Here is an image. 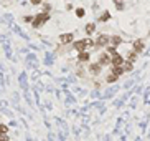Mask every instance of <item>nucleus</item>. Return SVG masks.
<instances>
[{
	"label": "nucleus",
	"instance_id": "1",
	"mask_svg": "<svg viewBox=\"0 0 150 141\" xmlns=\"http://www.w3.org/2000/svg\"><path fill=\"white\" fill-rule=\"evenodd\" d=\"M73 48L81 53V52H87V48H94V40L91 37H86V38H81V40H74L73 42Z\"/></svg>",
	"mask_w": 150,
	"mask_h": 141
},
{
	"label": "nucleus",
	"instance_id": "2",
	"mask_svg": "<svg viewBox=\"0 0 150 141\" xmlns=\"http://www.w3.org/2000/svg\"><path fill=\"white\" fill-rule=\"evenodd\" d=\"M50 18H51V15L48 14V12H40V14H36L35 17H33L32 25L35 28H41L46 22H50Z\"/></svg>",
	"mask_w": 150,
	"mask_h": 141
},
{
	"label": "nucleus",
	"instance_id": "3",
	"mask_svg": "<svg viewBox=\"0 0 150 141\" xmlns=\"http://www.w3.org/2000/svg\"><path fill=\"white\" fill-rule=\"evenodd\" d=\"M109 37H111V35H106V33L98 35L96 40H94V48H106L109 45Z\"/></svg>",
	"mask_w": 150,
	"mask_h": 141
},
{
	"label": "nucleus",
	"instance_id": "4",
	"mask_svg": "<svg viewBox=\"0 0 150 141\" xmlns=\"http://www.w3.org/2000/svg\"><path fill=\"white\" fill-rule=\"evenodd\" d=\"M124 61H125V58L119 53V52L111 57V65H112V67H122V65H124Z\"/></svg>",
	"mask_w": 150,
	"mask_h": 141
},
{
	"label": "nucleus",
	"instance_id": "5",
	"mask_svg": "<svg viewBox=\"0 0 150 141\" xmlns=\"http://www.w3.org/2000/svg\"><path fill=\"white\" fill-rule=\"evenodd\" d=\"M145 50V42L140 40V38H137V40H134V43H132V52H135V53H142Z\"/></svg>",
	"mask_w": 150,
	"mask_h": 141
},
{
	"label": "nucleus",
	"instance_id": "6",
	"mask_svg": "<svg viewBox=\"0 0 150 141\" xmlns=\"http://www.w3.org/2000/svg\"><path fill=\"white\" fill-rule=\"evenodd\" d=\"M87 70H89V73H91V75L99 76V75H101V72H102V67L99 65L98 61H92V63H89V65H87Z\"/></svg>",
	"mask_w": 150,
	"mask_h": 141
},
{
	"label": "nucleus",
	"instance_id": "7",
	"mask_svg": "<svg viewBox=\"0 0 150 141\" xmlns=\"http://www.w3.org/2000/svg\"><path fill=\"white\" fill-rule=\"evenodd\" d=\"M73 42H74V33H71V32L59 35V43L61 45H68V43H73Z\"/></svg>",
	"mask_w": 150,
	"mask_h": 141
},
{
	"label": "nucleus",
	"instance_id": "8",
	"mask_svg": "<svg viewBox=\"0 0 150 141\" xmlns=\"http://www.w3.org/2000/svg\"><path fill=\"white\" fill-rule=\"evenodd\" d=\"M98 63L101 65V67H107V65H111V55L106 53V52H102V53L99 55Z\"/></svg>",
	"mask_w": 150,
	"mask_h": 141
},
{
	"label": "nucleus",
	"instance_id": "9",
	"mask_svg": "<svg viewBox=\"0 0 150 141\" xmlns=\"http://www.w3.org/2000/svg\"><path fill=\"white\" fill-rule=\"evenodd\" d=\"M122 42H124V38L120 37V35H112V37H109V45H112V47L117 48L119 45H122Z\"/></svg>",
	"mask_w": 150,
	"mask_h": 141
},
{
	"label": "nucleus",
	"instance_id": "10",
	"mask_svg": "<svg viewBox=\"0 0 150 141\" xmlns=\"http://www.w3.org/2000/svg\"><path fill=\"white\" fill-rule=\"evenodd\" d=\"M91 60V53L89 52H81L78 53V63H87Z\"/></svg>",
	"mask_w": 150,
	"mask_h": 141
},
{
	"label": "nucleus",
	"instance_id": "11",
	"mask_svg": "<svg viewBox=\"0 0 150 141\" xmlns=\"http://www.w3.org/2000/svg\"><path fill=\"white\" fill-rule=\"evenodd\" d=\"M84 32L87 37H91V35H94V32H96V23L94 22H87L84 27Z\"/></svg>",
	"mask_w": 150,
	"mask_h": 141
},
{
	"label": "nucleus",
	"instance_id": "12",
	"mask_svg": "<svg viewBox=\"0 0 150 141\" xmlns=\"http://www.w3.org/2000/svg\"><path fill=\"white\" fill-rule=\"evenodd\" d=\"M109 20H111V12L109 10H104L102 15L98 18V22H101V23H106V22H109Z\"/></svg>",
	"mask_w": 150,
	"mask_h": 141
},
{
	"label": "nucleus",
	"instance_id": "13",
	"mask_svg": "<svg viewBox=\"0 0 150 141\" xmlns=\"http://www.w3.org/2000/svg\"><path fill=\"white\" fill-rule=\"evenodd\" d=\"M137 58H139V55L135 53V52H127V60L125 61H129V63H135V61H137Z\"/></svg>",
	"mask_w": 150,
	"mask_h": 141
},
{
	"label": "nucleus",
	"instance_id": "14",
	"mask_svg": "<svg viewBox=\"0 0 150 141\" xmlns=\"http://www.w3.org/2000/svg\"><path fill=\"white\" fill-rule=\"evenodd\" d=\"M111 73H114V75H117V76H120V75H124L125 72H124V67H112L111 65Z\"/></svg>",
	"mask_w": 150,
	"mask_h": 141
},
{
	"label": "nucleus",
	"instance_id": "15",
	"mask_svg": "<svg viewBox=\"0 0 150 141\" xmlns=\"http://www.w3.org/2000/svg\"><path fill=\"white\" fill-rule=\"evenodd\" d=\"M74 15H76L78 18H84V15H86V8H84V7H78V8H74Z\"/></svg>",
	"mask_w": 150,
	"mask_h": 141
},
{
	"label": "nucleus",
	"instance_id": "16",
	"mask_svg": "<svg viewBox=\"0 0 150 141\" xmlns=\"http://www.w3.org/2000/svg\"><path fill=\"white\" fill-rule=\"evenodd\" d=\"M117 80H119V76H117V75H114V73H109L107 76H106V83H109V85L116 83Z\"/></svg>",
	"mask_w": 150,
	"mask_h": 141
},
{
	"label": "nucleus",
	"instance_id": "17",
	"mask_svg": "<svg viewBox=\"0 0 150 141\" xmlns=\"http://www.w3.org/2000/svg\"><path fill=\"white\" fill-rule=\"evenodd\" d=\"M114 7H116V10H119V12H122V10L125 8L124 0H114Z\"/></svg>",
	"mask_w": 150,
	"mask_h": 141
},
{
	"label": "nucleus",
	"instance_id": "18",
	"mask_svg": "<svg viewBox=\"0 0 150 141\" xmlns=\"http://www.w3.org/2000/svg\"><path fill=\"white\" fill-rule=\"evenodd\" d=\"M122 67H124V72H125V73H130L132 70H134V63H129V61H124V65H122Z\"/></svg>",
	"mask_w": 150,
	"mask_h": 141
},
{
	"label": "nucleus",
	"instance_id": "19",
	"mask_svg": "<svg viewBox=\"0 0 150 141\" xmlns=\"http://www.w3.org/2000/svg\"><path fill=\"white\" fill-rule=\"evenodd\" d=\"M106 53H109V55L112 57L114 53H117V48L112 47V45H107V47H106Z\"/></svg>",
	"mask_w": 150,
	"mask_h": 141
},
{
	"label": "nucleus",
	"instance_id": "20",
	"mask_svg": "<svg viewBox=\"0 0 150 141\" xmlns=\"http://www.w3.org/2000/svg\"><path fill=\"white\" fill-rule=\"evenodd\" d=\"M41 5H43L41 12H48V14H50V10H51V3H48V2H43Z\"/></svg>",
	"mask_w": 150,
	"mask_h": 141
},
{
	"label": "nucleus",
	"instance_id": "21",
	"mask_svg": "<svg viewBox=\"0 0 150 141\" xmlns=\"http://www.w3.org/2000/svg\"><path fill=\"white\" fill-rule=\"evenodd\" d=\"M0 134H8V126L3 123H0Z\"/></svg>",
	"mask_w": 150,
	"mask_h": 141
},
{
	"label": "nucleus",
	"instance_id": "22",
	"mask_svg": "<svg viewBox=\"0 0 150 141\" xmlns=\"http://www.w3.org/2000/svg\"><path fill=\"white\" fill-rule=\"evenodd\" d=\"M23 22H25V23H32L33 17H32V15H25V17H23Z\"/></svg>",
	"mask_w": 150,
	"mask_h": 141
},
{
	"label": "nucleus",
	"instance_id": "23",
	"mask_svg": "<svg viewBox=\"0 0 150 141\" xmlns=\"http://www.w3.org/2000/svg\"><path fill=\"white\" fill-rule=\"evenodd\" d=\"M0 141H10V136L8 134H0Z\"/></svg>",
	"mask_w": 150,
	"mask_h": 141
},
{
	"label": "nucleus",
	"instance_id": "24",
	"mask_svg": "<svg viewBox=\"0 0 150 141\" xmlns=\"http://www.w3.org/2000/svg\"><path fill=\"white\" fill-rule=\"evenodd\" d=\"M30 3H32V5H41L43 0H30Z\"/></svg>",
	"mask_w": 150,
	"mask_h": 141
},
{
	"label": "nucleus",
	"instance_id": "25",
	"mask_svg": "<svg viewBox=\"0 0 150 141\" xmlns=\"http://www.w3.org/2000/svg\"><path fill=\"white\" fill-rule=\"evenodd\" d=\"M78 76H84V70L83 68H78Z\"/></svg>",
	"mask_w": 150,
	"mask_h": 141
},
{
	"label": "nucleus",
	"instance_id": "26",
	"mask_svg": "<svg viewBox=\"0 0 150 141\" xmlns=\"http://www.w3.org/2000/svg\"><path fill=\"white\" fill-rule=\"evenodd\" d=\"M66 10H74V7H73L71 3H68V5H66Z\"/></svg>",
	"mask_w": 150,
	"mask_h": 141
},
{
	"label": "nucleus",
	"instance_id": "27",
	"mask_svg": "<svg viewBox=\"0 0 150 141\" xmlns=\"http://www.w3.org/2000/svg\"><path fill=\"white\" fill-rule=\"evenodd\" d=\"M66 2H68V0H66Z\"/></svg>",
	"mask_w": 150,
	"mask_h": 141
}]
</instances>
